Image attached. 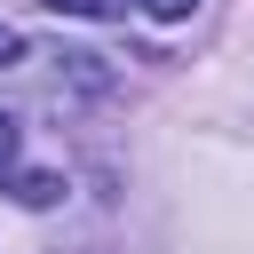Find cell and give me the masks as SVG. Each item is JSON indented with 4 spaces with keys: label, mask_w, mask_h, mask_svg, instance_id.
I'll return each instance as SVG.
<instances>
[{
    "label": "cell",
    "mask_w": 254,
    "mask_h": 254,
    "mask_svg": "<svg viewBox=\"0 0 254 254\" xmlns=\"http://www.w3.org/2000/svg\"><path fill=\"white\" fill-rule=\"evenodd\" d=\"M135 8H143V16H159V24H175V16H190L198 0H135Z\"/></svg>",
    "instance_id": "obj_3"
},
{
    "label": "cell",
    "mask_w": 254,
    "mask_h": 254,
    "mask_svg": "<svg viewBox=\"0 0 254 254\" xmlns=\"http://www.w3.org/2000/svg\"><path fill=\"white\" fill-rule=\"evenodd\" d=\"M56 190H64V183H56V175H16V198H24V206H48V198H56Z\"/></svg>",
    "instance_id": "obj_1"
},
{
    "label": "cell",
    "mask_w": 254,
    "mask_h": 254,
    "mask_svg": "<svg viewBox=\"0 0 254 254\" xmlns=\"http://www.w3.org/2000/svg\"><path fill=\"white\" fill-rule=\"evenodd\" d=\"M48 8H56V16H119L127 0H48Z\"/></svg>",
    "instance_id": "obj_2"
},
{
    "label": "cell",
    "mask_w": 254,
    "mask_h": 254,
    "mask_svg": "<svg viewBox=\"0 0 254 254\" xmlns=\"http://www.w3.org/2000/svg\"><path fill=\"white\" fill-rule=\"evenodd\" d=\"M8 167H16V127L0 119V175H8Z\"/></svg>",
    "instance_id": "obj_4"
},
{
    "label": "cell",
    "mask_w": 254,
    "mask_h": 254,
    "mask_svg": "<svg viewBox=\"0 0 254 254\" xmlns=\"http://www.w3.org/2000/svg\"><path fill=\"white\" fill-rule=\"evenodd\" d=\"M0 64H16V32L8 24H0Z\"/></svg>",
    "instance_id": "obj_5"
}]
</instances>
